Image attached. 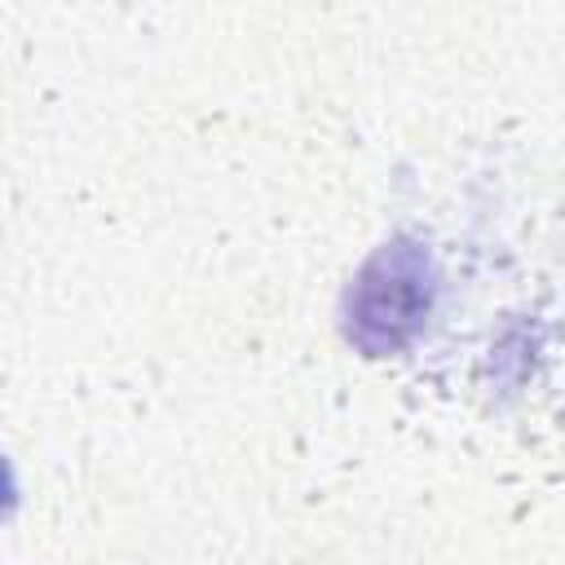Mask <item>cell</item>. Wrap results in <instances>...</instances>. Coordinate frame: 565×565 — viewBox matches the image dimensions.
<instances>
[{"mask_svg":"<svg viewBox=\"0 0 565 565\" xmlns=\"http://www.w3.org/2000/svg\"><path fill=\"white\" fill-rule=\"evenodd\" d=\"M433 300L437 269L428 247L415 238H388L362 260L344 296V335L362 353H397L424 331Z\"/></svg>","mask_w":565,"mask_h":565,"instance_id":"1","label":"cell"}]
</instances>
